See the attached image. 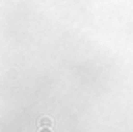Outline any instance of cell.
Wrapping results in <instances>:
<instances>
[{"label":"cell","mask_w":133,"mask_h":132,"mask_svg":"<svg viewBox=\"0 0 133 132\" xmlns=\"http://www.w3.org/2000/svg\"><path fill=\"white\" fill-rule=\"evenodd\" d=\"M42 132H49V130H42Z\"/></svg>","instance_id":"cell-1"}]
</instances>
